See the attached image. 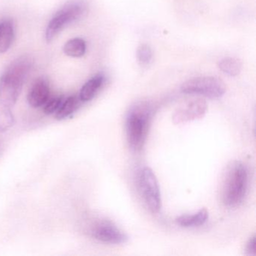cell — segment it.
<instances>
[{
    "label": "cell",
    "instance_id": "cell-1",
    "mask_svg": "<svg viewBox=\"0 0 256 256\" xmlns=\"http://www.w3.org/2000/svg\"><path fill=\"white\" fill-rule=\"evenodd\" d=\"M152 112V104L150 102L142 101L132 106L127 114V142L132 150L134 152L140 151L144 145Z\"/></svg>",
    "mask_w": 256,
    "mask_h": 256
},
{
    "label": "cell",
    "instance_id": "cell-2",
    "mask_svg": "<svg viewBox=\"0 0 256 256\" xmlns=\"http://www.w3.org/2000/svg\"><path fill=\"white\" fill-rule=\"evenodd\" d=\"M248 170L244 163L236 161L228 168L222 191L223 203L228 208L239 206L246 196Z\"/></svg>",
    "mask_w": 256,
    "mask_h": 256
},
{
    "label": "cell",
    "instance_id": "cell-3",
    "mask_svg": "<svg viewBox=\"0 0 256 256\" xmlns=\"http://www.w3.org/2000/svg\"><path fill=\"white\" fill-rule=\"evenodd\" d=\"M139 192L145 204L154 214L160 212L162 208V198L160 186L152 169L144 167L140 170L138 179Z\"/></svg>",
    "mask_w": 256,
    "mask_h": 256
},
{
    "label": "cell",
    "instance_id": "cell-4",
    "mask_svg": "<svg viewBox=\"0 0 256 256\" xmlns=\"http://www.w3.org/2000/svg\"><path fill=\"white\" fill-rule=\"evenodd\" d=\"M181 91L186 94L218 98L226 94V85L223 80L216 77L206 76L194 78L184 82L181 86Z\"/></svg>",
    "mask_w": 256,
    "mask_h": 256
},
{
    "label": "cell",
    "instance_id": "cell-5",
    "mask_svg": "<svg viewBox=\"0 0 256 256\" xmlns=\"http://www.w3.org/2000/svg\"><path fill=\"white\" fill-rule=\"evenodd\" d=\"M90 233L95 239L106 244H125L128 240L126 234L107 220L98 222L92 226Z\"/></svg>",
    "mask_w": 256,
    "mask_h": 256
},
{
    "label": "cell",
    "instance_id": "cell-6",
    "mask_svg": "<svg viewBox=\"0 0 256 256\" xmlns=\"http://www.w3.org/2000/svg\"><path fill=\"white\" fill-rule=\"evenodd\" d=\"M208 104L202 98H196L184 103L178 108L173 116L174 124H182L203 118L206 114Z\"/></svg>",
    "mask_w": 256,
    "mask_h": 256
},
{
    "label": "cell",
    "instance_id": "cell-7",
    "mask_svg": "<svg viewBox=\"0 0 256 256\" xmlns=\"http://www.w3.org/2000/svg\"><path fill=\"white\" fill-rule=\"evenodd\" d=\"M24 82L4 73L0 78V103L12 108L17 102Z\"/></svg>",
    "mask_w": 256,
    "mask_h": 256
},
{
    "label": "cell",
    "instance_id": "cell-8",
    "mask_svg": "<svg viewBox=\"0 0 256 256\" xmlns=\"http://www.w3.org/2000/svg\"><path fill=\"white\" fill-rule=\"evenodd\" d=\"M50 97V86L47 80L38 78L31 86L28 96L30 106L34 108L42 107Z\"/></svg>",
    "mask_w": 256,
    "mask_h": 256
},
{
    "label": "cell",
    "instance_id": "cell-9",
    "mask_svg": "<svg viewBox=\"0 0 256 256\" xmlns=\"http://www.w3.org/2000/svg\"><path fill=\"white\" fill-rule=\"evenodd\" d=\"M34 64L32 56L24 55L12 61L5 72L25 82Z\"/></svg>",
    "mask_w": 256,
    "mask_h": 256
},
{
    "label": "cell",
    "instance_id": "cell-10",
    "mask_svg": "<svg viewBox=\"0 0 256 256\" xmlns=\"http://www.w3.org/2000/svg\"><path fill=\"white\" fill-rule=\"evenodd\" d=\"M67 16L68 14L62 8L50 20L46 32V38L48 42H50L66 25L72 23L70 17Z\"/></svg>",
    "mask_w": 256,
    "mask_h": 256
},
{
    "label": "cell",
    "instance_id": "cell-11",
    "mask_svg": "<svg viewBox=\"0 0 256 256\" xmlns=\"http://www.w3.org/2000/svg\"><path fill=\"white\" fill-rule=\"evenodd\" d=\"M104 82V76L98 74L90 79L80 90L79 98L82 102L91 101L96 95Z\"/></svg>",
    "mask_w": 256,
    "mask_h": 256
},
{
    "label": "cell",
    "instance_id": "cell-12",
    "mask_svg": "<svg viewBox=\"0 0 256 256\" xmlns=\"http://www.w3.org/2000/svg\"><path fill=\"white\" fill-rule=\"evenodd\" d=\"M82 102L78 96H71L66 100L64 98L60 107L56 112L55 118L58 120L67 119L78 110Z\"/></svg>",
    "mask_w": 256,
    "mask_h": 256
},
{
    "label": "cell",
    "instance_id": "cell-13",
    "mask_svg": "<svg viewBox=\"0 0 256 256\" xmlns=\"http://www.w3.org/2000/svg\"><path fill=\"white\" fill-rule=\"evenodd\" d=\"M208 210L205 208L200 210L198 212L192 215H182L176 218L178 224L184 228H194L203 226L208 221Z\"/></svg>",
    "mask_w": 256,
    "mask_h": 256
},
{
    "label": "cell",
    "instance_id": "cell-14",
    "mask_svg": "<svg viewBox=\"0 0 256 256\" xmlns=\"http://www.w3.org/2000/svg\"><path fill=\"white\" fill-rule=\"evenodd\" d=\"M14 37V26L10 20L0 24V54L5 53L12 44Z\"/></svg>",
    "mask_w": 256,
    "mask_h": 256
},
{
    "label": "cell",
    "instance_id": "cell-15",
    "mask_svg": "<svg viewBox=\"0 0 256 256\" xmlns=\"http://www.w3.org/2000/svg\"><path fill=\"white\" fill-rule=\"evenodd\" d=\"M86 44L82 38H76L66 43L64 52L67 56L71 58H82L86 53Z\"/></svg>",
    "mask_w": 256,
    "mask_h": 256
},
{
    "label": "cell",
    "instance_id": "cell-16",
    "mask_svg": "<svg viewBox=\"0 0 256 256\" xmlns=\"http://www.w3.org/2000/svg\"><path fill=\"white\" fill-rule=\"evenodd\" d=\"M242 62L234 58H224L218 62L220 70L228 76L234 77L238 76L242 70Z\"/></svg>",
    "mask_w": 256,
    "mask_h": 256
},
{
    "label": "cell",
    "instance_id": "cell-17",
    "mask_svg": "<svg viewBox=\"0 0 256 256\" xmlns=\"http://www.w3.org/2000/svg\"><path fill=\"white\" fill-rule=\"evenodd\" d=\"M14 118L11 108L0 103V133L8 131L14 125Z\"/></svg>",
    "mask_w": 256,
    "mask_h": 256
},
{
    "label": "cell",
    "instance_id": "cell-18",
    "mask_svg": "<svg viewBox=\"0 0 256 256\" xmlns=\"http://www.w3.org/2000/svg\"><path fill=\"white\" fill-rule=\"evenodd\" d=\"M138 61L142 66H146L150 64L152 60V52L151 48L148 44H142L137 49Z\"/></svg>",
    "mask_w": 256,
    "mask_h": 256
},
{
    "label": "cell",
    "instance_id": "cell-19",
    "mask_svg": "<svg viewBox=\"0 0 256 256\" xmlns=\"http://www.w3.org/2000/svg\"><path fill=\"white\" fill-rule=\"evenodd\" d=\"M64 100V96H56L53 97V98H49L47 102L44 104V108H43L44 113L48 115L56 114L58 109L60 107Z\"/></svg>",
    "mask_w": 256,
    "mask_h": 256
},
{
    "label": "cell",
    "instance_id": "cell-20",
    "mask_svg": "<svg viewBox=\"0 0 256 256\" xmlns=\"http://www.w3.org/2000/svg\"><path fill=\"white\" fill-rule=\"evenodd\" d=\"M256 236H253L252 238H250L248 240V244L246 245V251L247 254L248 256H254L256 254Z\"/></svg>",
    "mask_w": 256,
    "mask_h": 256
}]
</instances>
